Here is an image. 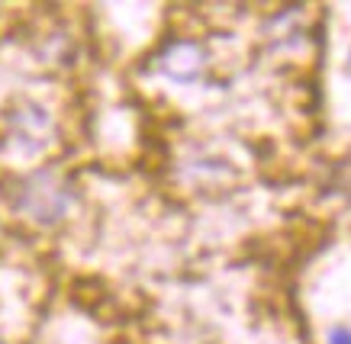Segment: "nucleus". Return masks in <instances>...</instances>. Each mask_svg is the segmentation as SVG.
<instances>
[{
  "label": "nucleus",
  "mask_w": 351,
  "mask_h": 344,
  "mask_svg": "<svg viewBox=\"0 0 351 344\" xmlns=\"http://www.w3.org/2000/svg\"><path fill=\"white\" fill-rule=\"evenodd\" d=\"M13 213L39 228H55L75 206V187L64 174L52 168H39L10 181L7 190Z\"/></svg>",
  "instance_id": "nucleus-1"
},
{
  "label": "nucleus",
  "mask_w": 351,
  "mask_h": 344,
  "mask_svg": "<svg viewBox=\"0 0 351 344\" xmlns=\"http://www.w3.org/2000/svg\"><path fill=\"white\" fill-rule=\"evenodd\" d=\"M206 45L197 39H171L158 55H155V68L161 75L174 81V84H193L206 68Z\"/></svg>",
  "instance_id": "nucleus-2"
},
{
  "label": "nucleus",
  "mask_w": 351,
  "mask_h": 344,
  "mask_svg": "<svg viewBox=\"0 0 351 344\" xmlns=\"http://www.w3.org/2000/svg\"><path fill=\"white\" fill-rule=\"evenodd\" d=\"M329 344H351V328L348 325H335L329 332Z\"/></svg>",
  "instance_id": "nucleus-3"
}]
</instances>
